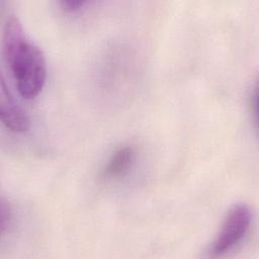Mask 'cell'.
Listing matches in <instances>:
<instances>
[{
    "label": "cell",
    "instance_id": "1",
    "mask_svg": "<svg viewBox=\"0 0 259 259\" xmlns=\"http://www.w3.org/2000/svg\"><path fill=\"white\" fill-rule=\"evenodd\" d=\"M2 50L19 94L27 99L35 97L46 83V60L38 47L26 37L14 14H8L4 22Z\"/></svg>",
    "mask_w": 259,
    "mask_h": 259
},
{
    "label": "cell",
    "instance_id": "2",
    "mask_svg": "<svg viewBox=\"0 0 259 259\" xmlns=\"http://www.w3.org/2000/svg\"><path fill=\"white\" fill-rule=\"evenodd\" d=\"M251 221L250 207L242 202L234 203L228 209L209 252L214 256H220L235 248L248 233Z\"/></svg>",
    "mask_w": 259,
    "mask_h": 259
},
{
    "label": "cell",
    "instance_id": "3",
    "mask_svg": "<svg viewBox=\"0 0 259 259\" xmlns=\"http://www.w3.org/2000/svg\"><path fill=\"white\" fill-rule=\"evenodd\" d=\"M0 116L3 124L13 133H24L30 126L26 111L15 100L3 77L0 89Z\"/></svg>",
    "mask_w": 259,
    "mask_h": 259
},
{
    "label": "cell",
    "instance_id": "4",
    "mask_svg": "<svg viewBox=\"0 0 259 259\" xmlns=\"http://www.w3.org/2000/svg\"><path fill=\"white\" fill-rule=\"evenodd\" d=\"M136 149L132 145H124L117 148L101 169L100 178L104 181L122 178L132 169L136 161Z\"/></svg>",
    "mask_w": 259,
    "mask_h": 259
},
{
    "label": "cell",
    "instance_id": "5",
    "mask_svg": "<svg viewBox=\"0 0 259 259\" xmlns=\"http://www.w3.org/2000/svg\"><path fill=\"white\" fill-rule=\"evenodd\" d=\"M88 2L85 0H62L60 1L61 7L67 12H75L83 8Z\"/></svg>",
    "mask_w": 259,
    "mask_h": 259
},
{
    "label": "cell",
    "instance_id": "6",
    "mask_svg": "<svg viewBox=\"0 0 259 259\" xmlns=\"http://www.w3.org/2000/svg\"><path fill=\"white\" fill-rule=\"evenodd\" d=\"M11 222V209L6 201L2 200L1 203V233L3 234L9 227Z\"/></svg>",
    "mask_w": 259,
    "mask_h": 259
}]
</instances>
